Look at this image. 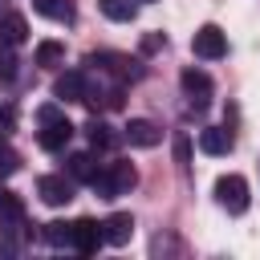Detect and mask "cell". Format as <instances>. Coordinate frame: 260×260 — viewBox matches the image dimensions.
Returning <instances> with one entry per match:
<instances>
[{
    "label": "cell",
    "mask_w": 260,
    "mask_h": 260,
    "mask_svg": "<svg viewBox=\"0 0 260 260\" xmlns=\"http://www.w3.org/2000/svg\"><path fill=\"white\" fill-rule=\"evenodd\" d=\"M179 85H183V93L191 98V106H207L211 102V93H215V85H211V77L203 73V69H195V65H187L183 73H179Z\"/></svg>",
    "instance_id": "6"
},
{
    "label": "cell",
    "mask_w": 260,
    "mask_h": 260,
    "mask_svg": "<svg viewBox=\"0 0 260 260\" xmlns=\"http://www.w3.org/2000/svg\"><path fill=\"white\" fill-rule=\"evenodd\" d=\"M16 167H20V154H16L12 146H4V142H0V179H8Z\"/></svg>",
    "instance_id": "21"
},
{
    "label": "cell",
    "mask_w": 260,
    "mask_h": 260,
    "mask_svg": "<svg viewBox=\"0 0 260 260\" xmlns=\"http://www.w3.org/2000/svg\"><path fill=\"white\" fill-rule=\"evenodd\" d=\"M122 138H126L130 146L150 150V146H158V142H162V130H158L150 118H130V122H126V130H122Z\"/></svg>",
    "instance_id": "9"
},
{
    "label": "cell",
    "mask_w": 260,
    "mask_h": 260,
    "mask_svg": "<svg viewBox=\"0 0 260 260\" xmlns=\"http://www.w3.org/2000/svg\"><path fill=\"white\" fill-rule=\"evenodd\" d=\"M85 65H98L102 73H110V77H118V81H138V77H142V65L130 61L126 53H89Z\"/></svg>",
    "instance_id": "3"
},
{
    "label": "cell",
    "mask_w": 260,
    "mask_h": 260,
    "mask_svg": "<svg viewBox=\"0 0 260 260\" xmlns=\"http://www.w3.org/2000/svg\"><path fill=\"white\" fill-rule=\"evenodd\" d=\"M146 4H154V0H146Z\"/></svg>",
    "instance_id": "26"
},
{
    "label": "cell",
    "mask_w": 260,
    "mask_h": 260,
    "mask_svg": "<svg viewBox=\"0 0 260 260\" xmlns=\"http://www.w3.org/2000/svg\"><path fill=\"white\" fill-rule=\"evenodd\" d=\"M69 138H73V122L61 114V118H49V122H41V134H37V142L45 146V150H65L69 146Z\"/></svg>",
    "instance_id": "8"
},
{
    "label": "cell",
    "mask_w": 260,
    "mask_h": 260,
    "mask_svg": "<svg viewBox=\"0 0 260 260\" xmlns=\"http://www.w3.org/2000/svg\"><path fill=\"white\" fill-rule=\"evenodd\" d=\"M102 236H106V244H114V248L130 244V236H134V215H130V211L106 215V219H102Z\"/></svg>",
    "instance_id": "10"
},
{
    "label": "cell",
    "mask_w": 260,
    "mask_h": 260,
    "mask_svg": "<svg viewBox=\"0 0 260 260\" xmlns=\"http://www.w3.org/2000/svg\"><path fill=\"white\" fill-rule=\"evenodd\" d=\"M0 41L12 45V49L24 45V41H28V20H24L20 12H4V16H0Z\"/></svg>",
    "instance_id": "13"
},
{
    "label": "cell",
    "mask_w": 260,
    "mask_h": 260,
    "mask_svg": "<svg viewBox=\"0 0 260 260\" xmlns=\"http://www.w3.org/2000/svg\"><path fill=\"white\" fill-rule=\"evenodd\" d=\"M215 199H219V207H223L228 215H244L248 203H252L248 179H244V175H219V179H215Z\"/></svg>",
    "instance_id": "2"
},
{
    "label": "cell",
    "mask_w": 260,
    "mask_h": 260,
    "mask_svg": "<svg viewBox=\"0 0 260 260\" xmlns=\"http://www.w3.org/2000/svg\"><path fill=\"white\" fill-rule=\"evenodd\" d=\"M191 53L203 57V61H219V57L228 53V37H223V28H219V24H203V28L191 37Z\"/></svg>",
    "instance_id": "4"
},
{
    "label": "cell",
    "mask_w": 260,
    "mask_h": 260,
    "mask_svg": "<svg viewBox=\"0 0 260 260\" xmlns=\"http://www.w3.org/2000/svg\"><path fill=\"white\" fill-rule=\"evenodd\" d=\"M85 138H89V146H93V150H110V146L118 142V134H114L102 118H89V122H85Z\"/></svg>",
    "instance_id": "16"
},
{
    "label": "cell",
    "mask_w": 260,
    "mask_h": 260,
    "mask_svg": "<svg viewBox=\"0 0 260 260\" xmlns=\"http://www.w3.org/2000/svg\"><path fill=\"white\" fill-rule=\"evenodd\" d=\"M8 126H12V110H0V134H8Z\"/></svg>",
    "instance_id": "24"
},
{
    "label": "cell",
    "mask_w": 260,
    "mask_h": 260,
    "mask_svg": "<svg viewBox=\"0 0 260 260\" xmlns=\"http://www.w3.org/2000/svg\"><path fill=\"white\" fill-rule=\"evenodd\" d=\"M45 240L53 248H69V223H45Z\"/></svg>",
    "instance_id": "20"
},
{
    "label": "cell",
    "mask_w": 260,
    "mask_h": 260,
    "mask_svg": "<svg viewBox=\"0 0 260 260\" xmlns=\"http://www.w3.org/2000/svg\"><path fill=\"white\" fill-rule=\"evenodd\" d=\"M102 244H106V236H102V223H98V219H77V223H69V248H77L81 256H93Z\"/></svg>",
    "instance_id": "5"
},
{
    "label": "cell",
    "mask_w": 260,
    "mask_h": 260,
    "mask_svg": "<svg viewBox=\"0 0 260 260\" xmlns=\"http://www.w3.org/2000/svg\"><path fill=\"white\" fill-rule=\"evenodd\" d=\"M236 146V138L223 130V126H207V130H199V150L203 154H228Z\"/></svg>",
    "instance_id": "12"
},
{
    "label": "cell",
    "mask_w": 260,
    "mask_h": 260,
    "mask_svg": "<svg viewBox=\"0 0 260 260\" xmlns=\"http://www.w3.org/2000/svg\"><path fill=\"white\" fill-rule=\"evenodd\" d=\"M32 8H37L41 16H49V20H61V24H73V20H77L73 0H32Z\"/></svg>",
    "instance_id": "14"
},
{
    "label": "cell",
    "mask_w": 260,
    "mask_h": 260,
    "mask_svg": "<svg viewBox=\"0 0 260 260\" xmlns=\"http://www.w3.org/2000/svg\"><path fill=\"white\" fill-rule=\"evenodd\" d=\"M102 167H98V158L89 154V150H81V154H69V179H77V183H93V175H98Z\"/></svg>",
    "instance_id": "15"
},
{
    "label": "cell",
    "mask_w": 260,
    "mask_h": 260,
    "mask_svg": "<svg viewBox=\"0 0 260 260\" xmlns=\"http://www.w3.org/2000/svg\"><path fill=\"white\" fill-rule=\"evenodd\" d=\"M98 8H102L110 20H118V24H130V20L138 16V4H134V0H98Z\"/></svg>",
    "instance_id": "17"
},
{
    "label": "cell",
    "mask_w": 260,
    "mask_h": 260,
    "mask_svg": "<svg viewBox=\"0 0 260 260\" xmlns=\"http://www.w3.org/2000/svg\"><path fill=\"white\" fill-rule=\"evenodd\" d=\"M175 162H179V167H187V162H191V138H187V134H179V138H175Z\"/></svg>",
    "instance_id": "22"
},
{
    "label": "cell",
    "mask_w": 260,
    "mask_h": 260,
    "mask_svg": "<svg viewBox=\"0 0 260 260\" xmlns=\"http://www.w3.org/2000/svg\"><path fill=\"white\" fill-rule=\"evenodd\" d=\"M37 195L49 207H65L73 199V179H65V175H41L37 179Z\"/></svg>",
    "instance_id": "7"
},
{
    "label": "cell",
    "mask_w": 260,
    "mask_h": 260,
    "mask_svg": "<svg viewBox=\"0 0 260 260\" xmlns=\"http://www.w3.org/2000/svg\"><path fill=\"white\" fill-rule=\"evenodd\" d=\"M134 183H138L134 162H110L106 171H98V175H93V191H98L102 199H118V195L134 191Z\"/></svg>",
    "instance_id": "1"
},
{
    "label": "cell",
    "mask_w": 260,
    "mask_h": 260,
    "mask_svg": "<svg viewBox=\"0 0 260 260\" xmlns=\"http://www.w3.org/2000/svg\"><path fill=\"white\" fill-rule=\"evenodd\" d=\"M32 61H37V65H61V61H65V45H61V41H41L37 53H32Z\"/></svg>",
    "instance_id": "18"
},
{
    "label": "cell",
    "mask_w": 260,
    "mask_h": 260,
    "mask_svg": "<svg viewBox=\"0 0 260 260\" xmlns=\"http://www.w3.org/2000/svg\"><path fill=\"white\" fill-rule=\"evenodd\" d=\"M16 65H20V61H16L12 45H4V41H0V81H12V77H16Z\"/></svg>",
    "instance_id": "19"
},
{
    "label": "cell",
    "mask_w": 260,
    "mask_h": 260,
    "mask_svg": "<svg viewBox=\"0 0 260 260\" xmlns=\"http://www.w3.org/2000/svg\"><path fill=\"white\" fill-rule=\"evenodd\" d=\"M162 45H167V37H162V32H146V37H142V53H158Z\"/></svg>",
    "instance_id": "23"
},
{
    "label": "cell",
    "mask_w": 260,
    "mask_h": 260,
    "mask_svg": "<svg viewBox=\"0 0 260 260\" xmlns=\"http://www.w3.org/2000/svg\"><path fill=\"white\" fill-rule=\"evenodd\" d=\"M85 93H89V85H85V77H81L77 69L61 73V77L53 81V98H57V102H85Z\"/></svg>",
    "instance_id": "11"
},
{
    "label": "cell",
    "mask_w": 260,
    "mask_h": 260,
    "mask_svg": "<svg viewBox=\"0 0 260 260\" xmlns=\"http://www.w3.org/2000/svg\"><path fill=\"white\" fill-rule=\"evenodd\" d=\"M4 195H8V187H4V183H0V199H4Z\"/></svg>",
    "instance_id": "25"
}]
</instances>
